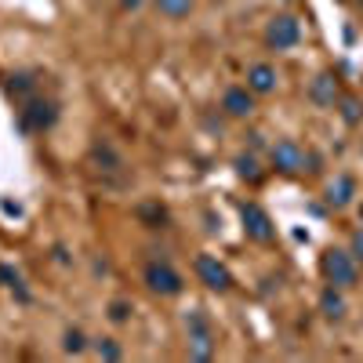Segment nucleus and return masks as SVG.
Segmentation results:
<instances>
[{"label":"nucleus","mask_w":363,"mask_h":363,"mask_svg":"<svg viewBox=\"0 0 363 363\" xmlns=\"http://www.w3.org/2000/svg\"><path fill=\"white\" fill-rule=\"evenodd\" d=\"M306 160H309V153H306V149H301L294 138H280L277 145L269 149L272 171H280V174H287V178H294V174L306 171Z\"/></svg>","instance_id":"7ed1b4c3"},{"label":"nucleus","mask_w":363,"mask_h":363,"mask_svg":"<svg viewBox=\"0 0 363 363\" xmlns=\"http://www.w3.org/2000/svg\"><path fill=\"white\" fill-rule=\"evenodd\" d=\"M8 95H15L18 102H29L37 95V80L29 77V73H11L8 77Z\"/></svg>","instance_id":"4468645a"},{"label":"nucleus","mask_w":363,"mask_h":363,"mask_svg":"<svg viewBox=\"0 0 363 363\" xmlns=\"http://www.w3.org/2000/svg\"><path fill=\"white\" fill-rule=\"evenodd\" d=\"M320 313H323L327 320H342V316H345V291L335 287V284H327V287L320 291Z\"/></svg>","instance_id":"ddd939ff"},{"label":"nucleus","mask_w":363,"mask_h":363,"mask_svg":"<svg viewBox=\"0 0 363 363\" xmlns=\"http://www.w3.org/2000/svg\"><path fill=\"white\" fill-rule=\"evenodd\" d=\"M0 284H4L18 301H29V291H26V280H22V272L18 269H11V265H4L0 262Z\"/></svg>","instance_id":"2eb2a0df"},{"label":"nucleus","mask_w":363,"mask_h":363,"mask_svg":"<svg viewBox=\"0 0 363 363\" xmlns=\"http://www.w3.org/2000/svg\"><path fill=\"white\" fill-rule=\"evenodd\" d=\"M320 277H323L327 284H335V287L349 291V287L359 284V262H356L352 251L327 247V251L320 255Z\"/></svg>","instance_id":"f257e3e1"},{"label":"nucleus","mask_w":363,"mask_h":363,"mask_svg":"<svg viewBox=\"0 0 363 363\" xmlns=\"http://www.w3.org/2000/svg\"><path fill=\"white\" fill-rule=\"evenodd\" d=\"M236 174L244 178V182H262V167H258V160L251 153H240L236 157Z\"/></svg>","instance_id":"dca6fc26"},{"label":"nucleus","mask_w":363,"mask_h":363,"mask_svg":"<svg viewBox=\"0 0 363 363\" xmlns=\"http://www.w3.org/2000/svg\"><path fill=\"white\" fill-rule=\"evenodd\" d=\"M338 99H342V87H338V77L335 73H316L313 77V84H309V102H316V106H338Z\"/></svg>","instance_id":"1a4fd4ad"},{"label":"nucleus","mask_w":363,"mask_h":363,"mask_svg":"<svg viewBox=\"0 0 363 363\" xmlns=\"http://www.w3.org/2000/svg\"><path fill=\"white\" fill-rule=\"evenodd\" d=\"M186 330H189V359H200V363L215 359L218 342H215V330H211V320L200 309H193L186 316Z\"/></svg>","instance_id":"f03ea898"},{"label":"nucleus","mask_w":363,"mask_h":363,"mask_svg":"<svg viewBox=\"0 0 363 363\" xmlns=\"http://www.w3.org/2000/svg\"><path fill=\"white\" fill-rule=\"evenodd\" d=\"M116 4H120V8H138L142 0H116Z\"/></svg>","instance_id":"5701e85b"},{"label":"nucleus","mask_w":363,"mask_h":363,"mask_svg":"<svg viewBox=\"0 0 363 363\" xmlns=\"http://www.w3.org/2000/svg\"><path fill=\"white\" fill-rule=\"evenodd\" d=\"M349 251L356 255V262H363V229L352 233V247H349Z\"/></svg>","instance_id":"4be33fe9"},{"label":"nucleus","mask_w":363,"mask_h":363,"mask_svg":"<svg viewBox=\"0 0 363 363\" xmlns=\"http://www.w3.org/2000/svg\"><path fill=\"white\" fill-rule=\"evenodd\" d=\"M352 196H356V182H352V174H338V178L327 186V193H323L327 207H335V211L349 207V203H352Z\"/></svg>","instance_id":"f8f14e48"},{"label":"nucleus","mask_w":363,"mask_h":363,"mask_svg":"<svg viewBox=\"0 0 363 363\" xmlns=\"http://www.w3.org/2000/svg\"><path fill=\"white\" fill-rule=\"evenodd\" d=\"M338 106H342V120H345V124H359V120H363V102L359 99H338Z\"/></svg>","instance_id":"6ab92c4d"},{"label":"nucleus","mask_w":363,"mask_h":363,"mask_svg":"<svg viewBox=\"0 0 363 363\" xmlns=\"http://www.w3.org/2000/svg\"><path fill=\"white\" fill-rule=\"evenodd\" d=\"M142 277H145V287L153 294H160V298L182 294V277H178V269H171L167 262H149Z\"/></svg>","instance_id":"423d86ee"},{"label":"nucleus","mask_w":363,"mask_h":363,"mask_svg":"<svg viewBox=\"0 0 363 363\" xmlns=\"http://www.w3.org/2000/svg\"><path fill=\"white\" fill-rule=\"evenodd\" d=\"M193 269H196V277H200V284H203L207 291L225 294V291L233 287V272H229V265H225V262H218L215 255H196Z\"/></svg>","instance_id":"20e7f679"},{"label":"nucleus","mask_w":363,"mask_h":363,"mask_svg":"<svg viewBox=\"0 0 363 363\" xmlns=\"http://www.w3.org/2000/svg\"><path fill=\"white\" fill-rule=\"evenodd\" d=\"M55 120H58V106L51 102V99H29L26 106H22V128L26 131H48L51 124H55Z\"/></svg>","instance_id":"6e6552de"},{"label":"nucleus","mask_w":363,"mask_h":363,"mask_svg":"<svg viewBox=\"0 0 363 363\" xmlns=\"http://www.w3.org/2000/svg\"><path fill=\"white\" fill-rule=\"evenodd\" d=\"M157 8H160V15H167V18H189L193 0H157Z\"/></svg>","instance_id":"f3484780"},{"label":"nucleus","mask_w":363,"mask_h":363,"mask_svg":"<svg viewBox=\"0 0 363 363\" xmlns=\"http://www.w3.org/2000/svg\"><path fill=\"white\" fill-rule=\"evenodd\" d=\"M359 222H363V200H359Z\"/></svg>","instance_id":"b1692460"},{"label":"nucleus","mask_w":363,"mask_h":363,"mask_svg":"<svg viewBox=\"0 0 363 363\" xmlns=\"http://www.w3.org/2000/svg\"><path fill=\"white\" fill-rule=\"evenodd\" d=\"M301 40V26L294 15H277L269 26H265V44L269 48H277V51H287Z\"/></svg>","instance_id":"0eeeda50"},{"label":"nucleus","mask_w":363,"mask_h":363,"mask_svg":"<svg viewBox=\"0 0 363 363\" xmlns=\"http://www.w3.org/2000/svg\"><path fill=\"white\" fill-rule=\"evenodd\" d=\"M277 84H280L277 66H269V62H255V66L247 69V87L255 91V95H272V91H277Z\"/></svg>","instance_id":"9b49d317"},{"label":"nucleus","mask_w":363,"mask_h":363,"mask_svg":"<svg viewBox=\"0 0 363 363\" xmlns=\"http://www.w3.org/2000/svg\"><path fill=\"white\" fill-rule=\"evenodd\" d=\"M95 352H99V359H124V349H120L113 338H99L95 342Z\"/></svg>","instance_id":"aec40b11"},{"label":"nucleus","mask_w":363,"mask_h":363,"mask_svg":"<svg viewBox=\"0 0 363 363\" xmlns=\"http://www.w3.org/2000/svg\"><path fill=\"white\" fill-rule=\"evenodd\" d=\"M222 109H225V116H233V120L251 116V109H255V91H251V87H229L225 95H222Z\"/></svg>","instance_id":"9d476101"},{"label":"nucleus","mask_w":363,"mask_h":363,"mask_svg":"<svg viewBox=\"0 0 363 363\" xmlns=\"http://www.w3.org/2000/svg\"><path fill=\"white\" fill-rule=\"evenodd\" d=\"M128 313H131L128 301H113V306H109V320H113V323H124V320H128Z\"/></svg>","instance_id":"412c9836"},{"label":"nucleus","mask_w":363,"mask_h":363,"mask_svg":"<svg viewBox=\"0 0 363 363\" xmlns=\"http://www.w3.org/2000/svg\"><path fill=\"white\" fill-rule=\"evenodd\" d=\"M240 218H244V233L255 244H272L277 240V225H272L269 211L258 203H240Z\"/></svg>","instance_id":"39448f33"},{"label":"nucleus","mask_w":363,"mask_h":363,"mask_svg":"<svg viewBox=\"0 0 363 363\" xmlns=\"http://www.w3.org/2000/svg\"><path fill=\"white\" fill-rule=\"evenodd\" d=\"M62 349H66L69 356H80V352L87 349V338H84V330H80V327H69V330H66V338H62Z\"/></svg>","instance_id":"a211bd4d"}]
</instances>
